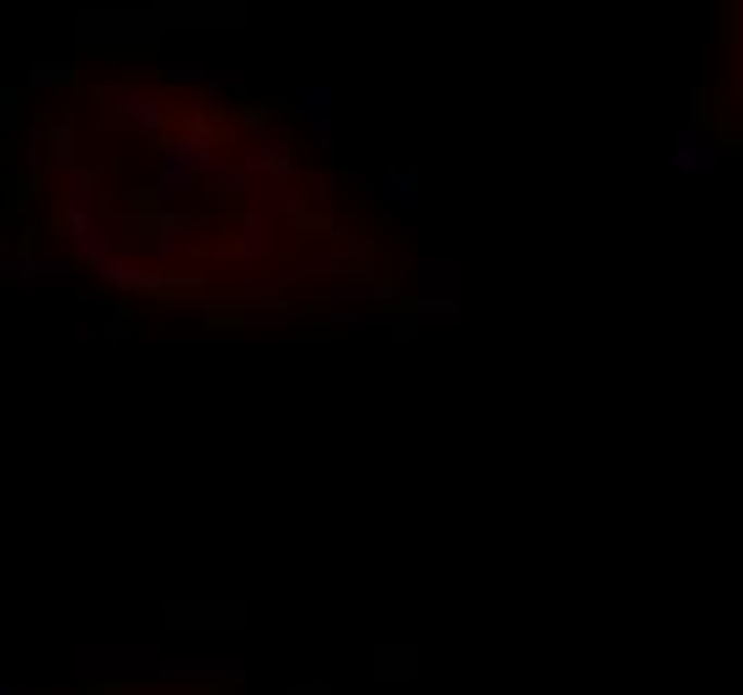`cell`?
<instances>
[{
  "mask_svg": "<svg viewBox=\"0 0 743 695\" xmlns=\"http://www.w3.org/2000/svg\"><path fill=\"white\" fill-rule=\"evenodd\" d=\"M102 102H108L113 124H128V128H139V134H161L166 128V97L150 91V86H113Z\"/></svg>",
  "mask_w": 743,
  "mask_h": 695,
  "instance_id": "1",
  "label": "cell"
},
{
  "mask_svg": "<svg viewBox=\"0 0 743 695\" xmlns=\"http://www.w3.org/2000/svg\"><path fill=\"white\" fill-rule=\"evenodd\" d=\"M11 273L27 284V289H38V284H70V262L64 257H38V252H16L11 257Z\"/></svg>",
  "mask_w": 743,
  "mask_h": 695,
  "instance_id": "2",
  "label": "cell"
},
{
  "mask_svg": "<svg viewBox=\"0 0 743 695\" xmlns=\"http://www.w3.org/2000/svg\"><path fill=\"white\" fill-rule=\"evenodd\" d=\"M295 102H300L306 124L315 128V139H326V134H332V86H300Z\"/></svg>",
  "mask_w": 743,
  "mask_h": 695,
  "instance_id": "3",
  "label": "cell"
},
{
  "mask_svg": "<svg viewBox=\"0 0 743 695\" xmlns=\"http://www.w3.org/2000/svg\"><path fill=\"white\" fill-rule=\"evenodd\" d=\"M380 183L391 188L385 198H391V203H396L401 214H412V209H418V172H385Z\"/></svg>",
  "mask_w": 743,
  "mask_h": 695,
  "instance_id": "4",
  "label": "cell"
},
{
  "mask_svg": "<svg viewBox=\"0 0 743 695\" xmlns=\"http://www.w3.org/2000/svg\"><path fill=\"white\" fill-rule=\"evenodd\" d=\"M674 145H680V156H674V166H680V172H690V166H701V172H706V166H711V156H706L711 145H706L701 134L680 128V134H674Z\"/></svg>",
  "mask_w": 743,
  "mask_h": 695,
  "instance_id": "5",
  "label": "cell"
},
{
  "mask_svg": "<svg viewBox=\"0 0 743 695\" xmlns=\"http://www.w3.org/2000/svg\"><path fill=\"white\" fill-rule=\"evenodd\" d=\"M44 161H49V128L27 124V128H22V166H27V172H38Z\"/></svg>",
  "mask_w": 743,
  "mask_h": 695,
  "instance_id": "6",
  "label": "cell"
},
{
  "mask_svg": "<svg viewBox=\"0 0 743 695\" xmlns=\"http://www.w3.org/2000/svg\"><path fill=\"white\" fill-rule=\"evenodd\" d=\"M70 75H75V70H70L64 60H44L38 70H33V86H64Z\"/></svg>",
  "mask_w": 743,
  "mask_h": 695,
  "instance_id": "7",
  "label": "cell"
},
{
  "mask_svg": "<svg viewBox=\"0 0 743 695\" xmlns=\"http://www.w3.org/2000/svg\"><path fill=\"white\" fill-rule=\"evenodd\" d=\"M70 337H75V343H97V337H102V332H97V326H91V321H75V332H70Z\"/></svg>",
  "mask_w": 743,
  "mask_h": 695,
  "instance_id": "8",
  "label": "cell"
},
{
  "mask_svg": "<svg viewBox=\"0 0 743 695\" xmlns=\"http://www.w3.org/2000/svg\"><path fill=\"white\" fill-rule=\"evenodd\" d=\"M0 695H33L27 680H0Z\"/></svg>",
  "mask_w": 743,
  "mask_h": 695,
  "instance_id": "9",
  "label": "cell"
},
{
  "mask_svg": "<svg viewBox=\"0 0 743 695\" xmlns=\"http://www.w3.org/2000/svg\"><path fill=\"white\" fill-rule=\"evenodd\" d=\"M5 273H11V252L0 247V278H5Z\"/></svg>",
  "mask_w": 743,
  "mask_h": 695,
  "instance_id": "10",
  "label": "cell"
}]
</instances>
